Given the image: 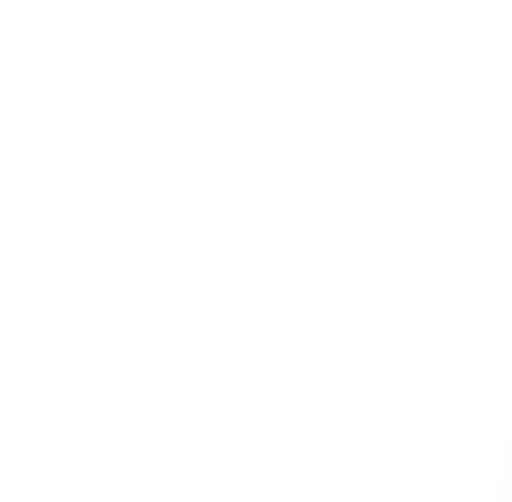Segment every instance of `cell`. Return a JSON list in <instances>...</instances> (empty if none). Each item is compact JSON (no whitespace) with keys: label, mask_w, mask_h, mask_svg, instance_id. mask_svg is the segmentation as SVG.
Segmentation results:
<instances>
[]
</instances>
